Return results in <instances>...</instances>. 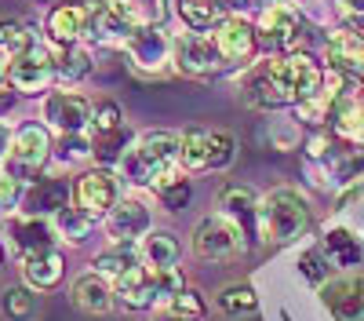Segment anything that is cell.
Wrapping results in <instances>:
<instances>
[{"instance_id": "21", "label": "cell", "mask_w": 364, "mask_h": 321, "mask_svg": "<svg viewBox=\"0 0 364 321\" xmlns=\"http://www.w3.org/2000/svg\"><path fill=\"white\" fill-rule=\"evenodd\" d=\"M321 303L336 321H360L364 317V292L357 278H336L321 285Z\"/></svg>"}, {"instance_id": "25", "label": "cell", "mask_w": 364, "mask_h": 321, "mask_svg": "<svg viewBox=\"0 0 364 321\" xmlns=\"http://www.w3.org/2000/svg\"><path fill=\"white\" fill-rule=\"evenodd\" d=\"M139 256L146 267H154V270H168L175 267V263L182 259V245L171 230H149L146 238L139 241Z\"/></svg>"}, {"instance_id": "36", "label": "cell", "mask_w": 364, "mask_h": 321, "mask_svg": "<svg viewBox=\"0 0 364 321\" xmlns=\"http://www.w3.org/2000/svg\"><path fill=\"white\" fill-rule=\"evenodd\" d=\"M33 33H29V26L22 19H0V51H4L8 58L22 55L26 48H33Z\"/></svg>"}, {"instance_id": "19", "label": "cell", "mask_w": 364, "mask_h": 321, "mask_svg": "<svg viewBox=\"0 0 364 321\" xmlns=\"http://www.w3.org/2000/svg\"><path fill=\"white\" fill-rule=\"evenodd\" d=\"M87 8H91V37L106 41V44H128L135 26L124 15V4H120V0H91Z\"/></svg>"}, {"instance_id": "7", "label": "cell", "mask_w": 364, "mask_h": 321, "mask_svg": "<svg viewBox=\"0 0 364 321\" xmlns=\"http://www.w3.org/2000/svg\"><path fill=\"white\" fill-rule=\"evenodd\" d=\"M171 66L178 73H190V77H211L226 66V58L215 44V37L208 33H178L171 37Z\"/></svg>"}, {"instance_id": "9", "label": "cell", "mask_w": 364, "mask_h": 321, "mask_svg": "<svg viewBox=\"0 0 364 321\" xmlns=\"http://www.w3.org/2000/svg\"><path fill=\"white\" fill-rule=\"evenodd\" d=\"M55 80V58L44 44H33L26 48L22 55L11 58L8 66V84L22 95H37V92H48V84Z\"/></svg>"}, {"instance_id": "18", "label": "cell", "mask_w": 364, "mask_h": 321, "mask_svg": "<svg viewBox=\"0 0 364 321\" xmlns=\"http://www.w3.org/2000/svg\"><path fill=\"white\" fill-rule=\"evenodd\" d=\"M211 37H215L226 63H248V58L255 55V41H259L255 26L248 19H240V15H226L215 29H211Z\"/></svg>"}, {"instance_id": "12", "label": "cell", "mask_w": 364, "mask_h": 321, "mask_svg": "<svg viewBox=\"0 0 364 321\" xmlns=\"http://www.w3.org/2000/svg\"><path fill=\"white\" fill-rule=\"evenodd\" d=\"M124 48H128L132 63L142 73H164L168 63H171V37L164 33L161 26H139L135 33L128 37Z\"/></svg>"}, {"instance_id": "27", "label": "cell", "mask_w": 364, "mask_h": 321, "mask_svg": "<svg viewBox=\"0 0 364 321\" xmlns=\"http://www.w3.org/2000/svg\"><path fill=\"white\" fill-rule=\"evenodd\" d=\"M321 248H324V256H328V263H331V267H343V270H353V267H360V259H364V252H360V241L353 238L350 230H343V226H331V230L324 233Z\"/></svg>"}, {"instance_id": "48", "label": "cell", "mask_w": 364, "mask_h": 321, "mask_svg": "<svg viewBox=\"0 0 364 321\" xmlns=\"http://www.w3.org/2000/svg\"><path fill=\"white\" fill-rule=\"evenodd\" d=\"M357 285H360V292H364V278H357Z\"/></svg>"}, {"instance_id": "28", "label": "cell", "mask_w": 364, "mask_h": 321, "mask_svg": "<svg viewBox=\"0 0 364 321\" xmlns=\"http://www.w3.org/2000/svg\"><path fill=\"white\" fill-rule=\"evenodd\" d=\"M51 58H55V80L63 84H77L91 73V51L80 44H55Z\"/></svg>"}, {"instance_id": "39", "label": "cell", "mask_w": 364, "mask_h": 321, "mask_svg": "<svg viewBox=\"0 0 364 321\" xmlns=\"http://www.w3.org/2000/svg\"><path fill=\"white\" fill-rule=\"evenodd\" d=\"M233 157H237V139L230 132H208V168L223 172L233 164Z\"/></svg>"}, {"instance_id": "44", "label": "cell", "mask_w": 364, "mask_h": 321, "mask_svg": "<svg viewBox=\"0 0 364 321\" xmlns=\"http://www.w3.org/2000/svg\"><path fill=\"white\" fill-rule=\"evenodd\" d=\"M269 139H273V146H277V150H291V146L299 142V128L288 125V121H281V125L269 128Z\"/></svg>"}, {"instance_id": "22", "label": "cell", "mask_w": 364, "mask_h": 321, "mask_svg": "<svg viewBox=\"0 0 364 321\" xmlns=\"http://www.w3.org/2000/svg\"><path fill=\"white\" fill-rule=\"evenodd\" d=\"M240 92H245V102L252 110H277V106H288L281 88H277V77H273V58H262L255 63L248 73H245V84H240Z\"/></svg>"}, {"instance_id": "3", "label": "cell", "mask_w": 364, "mask_h": 321, "mask_svg": "<svg viewBox=\"0 0 364 321\" xmlns=\"http://www.w3.org/2000/svg\"><path fill=\"white\" fill-rule=\"evenodd\" d=\"M51 157H55V139H51L48 125L26 121L11 135V150H8L4 172H11L15 179H22V183H37Z\"/></svg>"}, {"instance_id": "26", "label": "cell", "mask_w": 364, "mask_h": 321, "mask_svg": "<svg viewBox=\"0 0 364 321\" xmlns=\"http://www.w3.org/2000/svg\"><path fill=\"white\" fill-rule=\"evenodd\" d=\"M154 190V197L161 201V209L164 212H182L190 204V197H193V186H190V179H186V168H171V172H164V175H157V183L149 186Z\"/></svg>"}, {"instance_id": "11", "label": "cell", "mask_w": 364, "mask_h": 321, "mask_svg": "<svg viewBox=\"0 0 364 321\" xmlns=\"http://www.w3.org/2000/svg\"><path fill=\"white\" fill-rule=\"evenodd\" d=\"M66 204H73V183L63 179V175H41L37 183H26V197H22L26 216L51 219L55 212H63Z\"/></svg>"}, {"instance_id": "47", "label": "cell", "mask_w": 364, "mask_h": 321, "mask_svg": "<svg viewBox=\"0 0 364 321\" xmlns=\"http://www.w3.org/2000/svg\"><path fill=\"white\" fill-rule=\"evenodd\" d=\"M168 321H200V317H190V314H168Z\"/></svg>"}, {"instance_id": "32", "label": "cell", "mask_w": 364, "mask_h": 321, "mask_svg": "<svg viewBox=\"0 0 364 321\" xmlns=\"http://www.w3.org/2000/svg\"><path fill=\"white\" fill-rule=\"evenodd\" d=\"M135 139H128V132L124 128H117V132H102V135H95L91 132V150H95V161L102 164V168H117L120 164V157L128 154V146H132Z\"/></svg>"}, {"instance_id": "30", "label": "cell", "mask_w": 364, "mask_h": 321, "mask_svg": "<svg viewBox=\"0 0 364 321\" xmlns=\"http://www.w3.org/2000/svg\"><path fill=\"white\" fill-rule=\"evenodd\" d=\"M178 15H182V22H186V29L208 33V29H215L226 19V4H219V0H182Z\"/></svg>"}, {"instance_id": "5", "label": "cell", "mask_w": 364, "mask_h": 321, "mask_svg": "<svg viewBox=\"0 0 364 321\" xmlns=\"http://www.w3.org/2000/svg\"><path fill=\"white\" fill-rule=\"evenodd\" d=\"M120 175L117 168H84L77 179H73V204L77 209H84L87 216H95V219H106L113 212V204L120 201Z\"/></svg>"}, {"instance_id": "41", "label": "cell", "mask_w": 364, "mask_h": 321, "mask_svg": "<svg viewBox=\"0 0 364 321\" xmlns=\"http://www.w3.org/2000/svg\"><path fill=\"white\" fill-rule=\"evenodd\" d=\"M117 128H124V110H120L113 99L95 102V117H91V132L102 135V132H117Z\"/></svg>"}, {"instance_id": "46", "label": "cell", "mask_w": 364, "mask_h": 321, "mask_svg": "<svg viewBox=\"0 0 364 321\" xmlns=\"http://www.w3.org/2000/svg\"><path fill=\"white\" fill-rule=\"evenodd\" d=\"M8 66H11V63H8V55H4V51H0V84H4V80H8Z\"/></svg>"}, {"instance_id": "13", "label": "cell", "mask_w": 364, "mask_h": 321, "mask_svg": "<svg viewBox=\"0 0 364 321\" xmlns=\"http://www.w3.org/2000/svg\"><path fill=\"white\" fill-rule=\"evenodd\" d=\"M113 292H117V303L124 307V310H154V307H161L157 270L146 267V263H135L132 270L120 274L113 281Z\"/></svg>"}, {"instance_id": "38", "label": "cell", "mask_w": 364, "mask_h": 321, "mask_svg": "<svg viewBox=\"0 0 364 321\" xmlns=\"http://www.w3.org/2000/svg\"><path fill=\"white\" fill-rule=\"evenodd\" d=\"M55 154L63 164H80V161H91L95 150H91V132H73V135H58L55 142Z\"/></svg>"}, {"instance_id": "20", "label": "cell", "mask_w": 364, "mask_h": 321, "mask_svg": "<svg viewBox=\"0 0 364 321\" xmlns=\"http://www.w3.org/2000/svg\"><path fill=\"white\" fill-rule=\"evenodd\" d=\"M299 29H302V15H299V8L284 4V0L266 4L262 15H259V33L273 48H295L299 44Z\"/></svg>"}, {"instance_id": "15", "label": "cell", "mask_w": 364, "mask_h": 321, "mask_svg": "<svg viewBox=\"0 0 364 321\" xmlns=\"http://www.w3.org/2000/svg\"><path fill=\"white\" fill-rule=\"evenodd\" d=\"M8 241L15 248L18 259L26 256H37V252H48L55 248L58 241V233L51 226V219H41V216H8Z\"/></svg>"}, {"instance_id": "17", "label": "cell", "mask_w": 364, "mask_h": 321, "mask_svg": "<svg viewBox=\"0 0 364 321\" xmlns=\"http://www.w3.org/2000/svg\"><path fill=\"white\" fill-rule=\"evenodd\" d=\"M324 63L346 77H364V33H357V29H331L324 44Z\"/></svg>"}, {"instance_id": "10", "label": "cell", "mask_w": 364, "mask_h": 321, "mask_svg": "<svg viewBox=\"0 0 364 321\" xmlns=\"http://www.w3.org/2000/svg\"><path fill=\"white\" fill-rule=\"evenodd\" d=\"M106 230L113 245H135L154 230V212L142 197H120L113 204V212L106 216Z\"/></svg>"}, {"instance_id": "2", "label": "cell", "mask_w": 364, "mask_h": 321, "mask_svg": "<svg viewBox=\"0 0 364 321\" xmlns=\"http://www.w3.org/2000/svg\"><path fill=\"white\" fill-rule=\"evenodd\" d=\"M310 230V204L299 190L277 186L259 197V238L269 245H291Z\"/></svg>"}, {"instance_id": "45", "label": "cell", "mask_w": 364, "mask_h": 321, "mask_svg": "<svg viewBox=\"0 0 364 321\" xmlns=\"http://www.w3.org/2000/svg\"><path fill=\"white\" fill-rule=\"evenodd\" d=\"M11 128L4 125V121H0V172H4V164H8V150H11Z\"/></svg>"}, {"instance_id": "34", "label": "cell", "mask_w": 364, "mask_h": 321, "mask_svg": "<svg viewBox=\"0 0 364 321\" xmlns=\"http://www.w3.org/2000/svg\"><path fill=\"white\" fill-rule=\"evenodd\" d=\"M0 310L8 321H33L37 317V292L29 285H11L0 296Z\"/></svg>"}, {"instance_id": "31", "label": "cell", "mask_w": 364, "mask_h": 321, "mask_svg": "<svg viewBox=\"0 0 364 321\" xmlns=\"http://www.w3.org/2000/svg\"><path fill=\"white\" fill-rule=\"evenodd\" d=\"M135 263H142V256H139V248L135 245H113V248H106V252H99L95 256V267L102 278H109V281H117L124 270H132Z\"/></svg>"}, {"instance_id": "6", "label": "cell", "mask_w": 364, "mask_h": 321, "mask_svg": "<svg viewBox=\"0 0 364 321\" xmlns=\"http://www.w3.org/2000/svg\"><path fill=\"white\" fill-rule=\"evenodd\" d=\"M248 241L245 233H240V226L233 219H226L223 212L215 216H204L193 230V252L208 263H223V259H233L237 252H245Z\"/></svg>"}, {"instance_id": "29", "label": "cell", "mask_w": 364, "mask_h": 321, "mask_svg": "<svg viewBox=\"0 0 364 321\" xmlns=\"http://www.w3.org/2000/svg\"><path fill=\"white\" fill-rule=\"evenodd\" d=\"M95 216H87L84 209H77V204H66L63 212H55L51 216V226L58 233V241H66V245H84L91 238V230H95Z\"/></svg>"}, {"instance_id": "4", "label": "cell", "mask_w": 364, "mask_h": 321, "mask_svg": "<svg viewBox=\"0 0 364 321\" xmlns=\"http://www.w3.org/2000/svg\"><path fill=\"white\" fill-rule=\"evenodd\" d=\"M273 77L288 106H299L306 99H317L324 88V70L314 63L306 51H288L281 58H273Z\"/></svg>"}, {"instance_id": "42", "label": "cell", "mask_w": 364, "mask_h": 321, "mask_svg": "<svg viewBox=\"0 0 364 321\" xmlns=\"http://www.w3.org/2000/svg\"><path fill=\"white\" fill-rule=\"evenodd\" d=\"M22 197H26V183L15 179L11 172H0V212L22 209Z\"/></svg>"}, {"instance_id": "14", "label": "cell", "mask_w": 364, "mask_h": 321, "mask_svg": "<svg viewBox=\"0 0 364 321\" xmlns=\"http://www.w3.org/2000/svg\"><path fill=\"white\" fill-rule=\"evenodd\" d=\"M44 29L51 44H80L91 37V8L84 0H66V4H55L44 19Z\"/></svg>"}, {"instance_id": "8", "label": "cell", "mask_w": 364, "mask_h": 321, "mask_svg": "<svg viewBox=\"0 0 364 321\" xmlns=\"http://www.w3.org/2000/svg\"><path fill=\"white\" fill-rule=\"evenodd\" d=\"M41 117L58 135H73V132H91L95 106H91V99L80 95V92H48L44 102H41Z\"/></svg>"}, {"instance_id": "35", "label": "cell", "mask_w": 364, "mask_h": 321, "mask_svg": "<svg viewBox=\"0 0 364 321\" xmlns=\"http://www.w3.org/2000/svg\"><path fill=\"white\" fill-rule=\"evenodd\" d=\"M215 303L226 317H248V314L259 310V296H255L252 285H226L215 296Z\"/></svg>"}, {"instance_id": "43", "label": "cell", "mask_w": 364, "mask_h": 321, "mask_svg": "<svg viewBox=\"0 0 364 321\" xmlns=\"http://www.w3.org/2000/svg\"><path fill=\"white\" fill-rule=\"evenodd\" d=\"M168 310L171 314H190V317H204V310H208V303H204V296L197 288H182L178 296L168 303Z\"/></svg>"}, {"instance_id": "37", "label": "cell", "mask_w": 364, "mask_h": 321, "mask_svg": "<svg viewBox=\"0 0 364 321\" xmlns=\"http://www.w3.org/2000/svg\"><path fill=\"white\" fill-rule=\"evenodd\" d=\"M132 26H161L168 19V0H120Z\"/></svg>"}, {"instance_id": "49", "label": "cell", "mask_w": 364, "mask_h": 321, "mask_svg": "<svg viewBox=\"0 0 364 321\" xmlns=\"http://www.w3.org/2000/svg\"><path fill=\"white\" fill-rule=\"evenodd\" d=\"M0 259H4V245H0Z\"/></svg>"}, {"instance_id": "16", "label": "cell", "mask_w": 364, "mask_h": 321, "mask_svg": "<svg viewBox=\"0 0 364 321\" xmlns=\"http://www.w3.org/2000/svg\"><path fill=\"white\" fill-rule=\"evenodd\" d=\"M219 212L240 226V233H245L248 245L259 238V197H255L252 186L226 183V186L219 190Z\"/></svg>"}, {"instance_id": "23", "label": "cell", "mask_w": 364, "mask_h": 321, "mask_svg": "<svg viewBox=\"0 0 364 321\" xmlns=\"http://www.w3.org/2000/svg\"><path fill=\"white\" fill-rule=\"evenodd\" d=\"M66 278V256L63 252H37V256H26L22 259V281L33 288V292H51L58 288Z\"/></svg>"}, {"instance_id": "33", "label": "cell", "mask_w": 364, "mask_h": 321, "mask_svg": "<svg viewBox=\"0 0 364 321\" xmlns=\"http://www.w3.org/2000/svg\"><path fill=\"white\" fill-rule=\"evenodd\" d=\"M178 164L186 172L208 168V132L204 128H186L178 135Z\"/></svg>"}, {"instance_id": "1", "label": "cell", "mask_w": 364, "mask_h": 321, "mask_svg": "<svg viewBox=\"0 0 364 321\" xmlns=\"http://www.w3.org/2000/svg\"><path fill=\"white\" fill-rule=\"evenodd\" d=\"M178 168V135L175 132H142L135 135V142L128 146V154L120 157L117 175L124 179L128 186H154L157 175Z\"/></svg>"}, {"instance_id": "24", "label": "cell", "mask_w": 364, "mask_h": 321, "mask_svg": "<svg viewBox=\"0 0 364 321\" xmlns=\"http://www.w3.org/2000/svg\"><path fill=\"white\" fill-rule=\"evenodd\" d=\"M73 303L84 310V314H106L113 310L117 303V292H113V281L102 278L99 270H87L73 281Z\"/></svg>"}, {"instance_id": "40", "label": "cell", "mask_w": 364, "mask_h": 321, "mask_svg": "<svg viewBox=\"0 0 364 321\" xmlns=\"http://www.w3.org/2000/svg\"><path fill=\"white\" fill-rule=\"evenodd\" d=\"M328 270H331V263H328L324 248H306V252L299 256V274L306 278L314 288H321L328 281Z\"/></svg>"}]
</instances>
